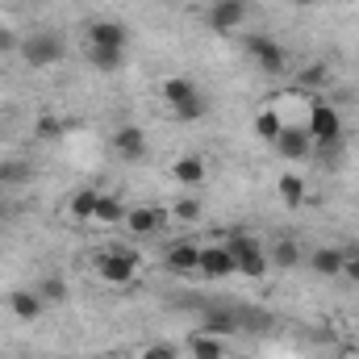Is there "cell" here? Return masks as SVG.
I'll return each instance as SVG.
<instances>
[{"mask_svg":"<svg viewBox=\"0 0 359 359\" xmlns=\"http://www.w3.org/2000/svg\"><path fill=\"white\" fill-rule=\"evenodd\" d=\"M159 92H163V104L172 109V117H176V121H201V117H205V109H209V104H205V96H201V88H196L188 76H168Z\"/></svg>","mask_w":359,"mask_h":359,"instance_id":"1","label":"cell"},{"mask_svg":"<svg viewBox=\"0 0 359 359\" xmlns=\"http://www.w3.org/2000/svg\"><path fill=\"white\" fill-rule=\"evenodd\" d=\"M226 247H230L234 264H238V271H243L247 280H264V276H268L271 259H268V247H264L259 238H251V234H230Z\"/></svg>","mask_w":359,"mask_h":359,"instance_id":"2","label":"cell"},{"mask_svg":"<svg viewBox=\"0 0 359 359\" xmlns=\"http://www.w3.org/2000/svg\"><path fill=\"white\" fill-rule=\"evenodd\" d=\"M96 276H100L104 284H113V288H130L134 276H138V259H134L126 247H104V251L96 255Z\"/></svg>","mask_w":359,"mask_h":359,"instance_id":"3","label":"cell"},{"mask_svg":"<svg viewBox=\"0 0 359 359\" xmlns=\"http://www.w3.org/2000/svg\"><path fill=\"white\" fill-rule=\"evenodd\" d=\"M29 67H55L63 55H67V42L59 38V34H50V29H38V34H29V38H21V50H17Z\"/></svg>","mask_w":359,"mask_h":359,"instance_id":"4","label":"cell"},{"mask_svg":"<svg viewBox=\"0 0 359 359\" xmlns=\"http://www.w3.org/2000/svg\"><path fill=\"white\" fill-rule=\"evenodd\" d=\"M305 130H309L313 147H339V138H343V117H339L334 104L313 100V104H309V117H305Z\"/></svg>","mask_w":359,"mask_h":359,"instance_id":"5","label":"cell"},{"mask_svg":"<svg viewBox=\"0 0 359 359\" xmlns=\"http://www.w3.org/2000/svg\"><path fill=\"white\" fill-rule=\"evenodd\" d=\"M243 50L259 63L264 76H284V67H288L284 46H280L276 38H268V34H247V38H243Z\"/></svg>","mask_w":359,"mask_h":359,"instance_id":"6","label":"cell"},{"mask_svg":"<svg viewBox=\"0 0 359 359\" xmlns=\"http://www.w3.org/2000/svg\"><path fill=\"white\" fill-rule=\"evenodd\" d=\"M126 46H130V29L121 21L100 17V21L88 25V50H117V55H126Z\"/></svg>","mask_w":359,"mask_h":359,"instance_id":"7","label":"cell"},{"mask_svg":"<svg viewBox=\"0 0 359 359\" xmlns=\"http://www.w3.org/2000/svg\"><path fill=\"white\" fill-rule=\"evenodd\" d=\"M109 147H113L117 159L138 163V159H147V130L142 126H117L113 138H109Z\"/></svg>","mask_w":359,"mask_h":359,"instance_id":"8","label":"cell"},{"mask_svg":"<svg viewBox=\"0 0 359 359\" xmlns=\"http://www.w3.org/2000/svg\"><path fill=\"white\" fill-rule=\"evenodd\" d=\"M247 21V0H209V13H205V25L217 29V34H230Z\"/></svg>","mask_w":359,"mask_h":359,"instance_id":"9","label":"cell"},{"mask_svg":"<svg viewBox=\"0 0 359 359\" xmlns=\"http://www.w3.org/2000/svg\"><path fill=\"white\" fill-rule=\"evenodd\" d=\"M276 155L280 159H305L309 151H313V138H309V130L305 126H292V121H284V130L276 134Z\"/></svg>","mask_w":359,"mask_h":359,"instance_id":"10","label":"cell"},{"mask_svg":"<svg viewBox=\"0 0 359 359\" xmlns=\"http://www.w3.org/2000/svg\"><path fill=\"white\" fill-rule=\"evenodd\" d=\"M163 264H168V271H176V276H192V271L201 268V243H192V238H176V243H168Z\"/></svg>","mask_w":359,"mask_h":359,"instance_id":"11","label":"cell"},{"mask_svg":"<svg viewBox=\"0 0 359 359\" xmlns=\"http://www.w3.org/2000/svg\"><path fill=\"white\" fill-rule=\"evenodd\" d=\"M201 276H209V280H226V276H234L238 264H234V255H230V247L226 243H209V247H201Z\"/></svg>","mask_w":359,"mask_h":359,"instance_id":"12","label":"cell"},{"mask_svg":"<svg viewBox=\"0 0 359 359\" xmlns=\"http://www.w3.org/2000/svg\"><path fill=\"white\" fill-rule=\"evenodd\" d=\"M163 217H168V209H163V205H138V209H130V213H126V226H130V234L147 238V234H155V230L163 226Z\"/></svg>","mask_w":359,"mask_h":359,"instance_id":"13","label":"cell"},{"mask_svg":"<svg viewBox=\"0 0 359 359\" xmlns=\"http://www.w3.org/2000/svg\"><path fill=\"white\" fill-rule=\"evenodd\" d=\"M8 309L17 322H38L46 313V301L38 297V288H17V292H8Z\"/></svg>","mask_w":359,"mask_h":359,"instance_id":"14","label":"cell"},{"mask_svg":"<svg viewBox=\"0 0 359 359\" xmlns=\"http://www.w3.org/2000/svg\"><path fill=\"white\" fill-rule=\"evenodd\" d=\"M343 259H347V247H313L309 251V268L322 280H339L343 276Z\"/></svg>","mask_w":359,"mask_h":359,"instance_id":"15","label":"cell"},{"mask_svg":"<svg viewBox=\"0 0 359 359\" xmlns=\"http://www.w3.org/2000/svg\"><path fill=\"white\" fill-rule=\"evenodd\" d=\"M172 176H176L184 188H201L205 176H209V168H205V159H196V155H180L176 163H172Z\"/></svg>","mask_w":359,"mask_h":359,"instance_id":"16","label":"cell"},{"mask_svg":"<svg viewBox=\"0 0 359 359\" xmlns=\"http://www.w3.org/2000/svg\"><path fill=\"white\" fill-rule=\"evenodd\" d=\"M96 201H100L96 188H80V192H72V201H67V217H72V222H92V217H96Z\"/></svg>","mask_w":359,"mask_h":359,"instance_id":"17","label":"cell"},{"mask_svg":"<svg viewBox=\"0 0 359 359\" xmlns=\"http://www.w3.org/2000/svg\"><path fill=\"white\" fill-rule=\"evenodd\" d=\"M188 355H192V359H226V343H222L217 334L196 330V334L188 339Z\"/></svg>","mask_w":359,"mask_h":359,"instance_id":"18","label":"cell"},{"mask_svg":"<svg viewBox=\"0 0 359 359\" xmlns=\"http://www.w3.org/2000/svg\"><path fill=\"white\" fill-rule=\"evenodd\" d=\"M126 213H130V209H126L117 196H104V192H100V201H96V217H92V222H96V226H117V222H126Z\"/></svg>","mask_w":359,"mask_h":359,"instance_id":"19","label":"cell"},{"mask_svg":"<svg viewBox=\"0 0 359 359\" xmlns=\"http://www.w3.org/2000/svg\"><path fill=\"white\" fill-rule=\"evenodd\" d=\"M201 330H205V334L226 339V334H234V330H238V318H234V313H226V309H209V313H205V322H201Z\"/></svg>","mask_w":359,"mask_h":359,"instance_id":"20","label":"cell"},{"mask_svg":"<svg viewBox=\"0 0 359 359\" xmlns=\"http://www.w3.org/2000/svg\"><path fill=\"white\" fill-rule=\"evenodd\" d=\"M29 163L25 159H0V184L4 188H21V184H29Z\"/></svg>","mask_w":359,"mask_h":359,"instance_id":"21","label":"cell"},{"mask_svg":"<svg viewBox=\"0 0 359 359\" xmlns=\"http://www.w3.org/2000/svg\"><path fill=\"white\" fill-rule=\"evenodd\" d=\"M330 84V67L326 63H305L301 72H297V88L313 92V88H326Z\"/></svg>","mask_w":359,"mask_h":359,"instance_id":"22","label":"cell"},{"mask_svg":"<svg viewBox=\"0 0 359 359\" xmlns=\"http://www.w3.org/2000/svg\"><path fill=\"white\" fill-rule=\"evenodd\" d=\"M284 130V117H280V109H259L255 113V138H264V142H276V134Z\"/></svg>","mask_w":359,"mask_h":359,"instance_id":"23","label":"cell"},{"mask_svg":"<svg viewBox=\"0 0 359 359\" xmlns=\"http://www.w3.org/2000/svg\"><path fill=\"white\" fill-rule=\"evenodd\" d=\"M271 268H297V264H301V247H297V243H292V238H280V243H276V247H271Z\"/></svg>","mask_w":359,"mask_h":359,"instance_id":"24","label":"cell"},{"mask_svg":"<svg viewBox=\"0 0 359 359\" xmlns=\"http://www.w3.org/2000/svg\"><path fill=\"white\" fill-rule=\"evenodd\" d=\"M280 201H284V205H301V201H305V176L284 172V176H280Z\"/></svg>","mask_w":359,"mask_h":359,"instance_id":"25","label":"cell"},{"mask_svg":"<svg viewBox=\"0 0 359 359\" xmlns=\"http://www.w3.org/2000/svg\"><path fill=\"white\" fill-rule=\"evenodd\" d=\"M38 297H42L46 305H59V301L67 297V280H63V276H42V280H38Z\"/></svg>","mask_w":359,"mask_h":359,"instance_id":"26","label":"cell"},{"mask_svg":"<svg viewBox=\"0 0 359 359\" xmlns=\"http://www.w3.org/2000/svg\"><path fill=\"white\" fill-rule=\"evenodd\" d=\"M168 217H176V222H201V201L196 196H180L176 205L168 209Z\"/></svg>","mask_w":359,"mask_h":359,"instance_id":"27","label":"cell"},{"mask_svg":"<svg viewBox=\"0 0 359 359\" xmlns=\"http://www.w3.org/2000/svg\"><path fill=\"white\" fill-rule=\"evenodd\" d=\"M34 134H38V138H59V134H63V121H59L55 113H42V117L34 121Z\"/></svg>","mask_w":359,"mask_h":359,"instance_id":"28","label":"cell"},{"mask_svg":"<svg viewBox=\"0 0 359 359\" xmlns=\"http://www.w3.org/2000/svg\"><path fill=\"white\" fill-rule=\"evenodd\" d=\"M88 59H92V67H100V72H117L126 55H117V50H88Z\"/></svg>","mask_w":359,"mask_h":359,"instance_id":"29","label":"cell"},{"mask_svg":"<svg viewBox=\"0 0 359 359\" xmlns=\"http://www.w3.org/2000/svg\"><path fill=\"white\" fill-rule=\"evenodd\" d=\"M138 359H180V347L176 343H151L138 351Z\"/></svg>","mask_w":359,"mask_h":359,"instance_id":"30","label":"cell"},{"mask_svg":"<svg viewBox=\"0 0 359 359\" xmlns=\"http://www.w3.org/2000/svg\"><path fill=\"white\" fill-rule=\"evenodd\" d=\"M13 50H21V34L13 25H0V55H13Z\"/></svg>","mask_w":359,"mask_h":359,"instance_id":"31","label":"cell"},{"mask_svg":"<svg viewBox=\"0 0 359 359\" xmlns=\"http://www.w3.org/2000/svg\"><path fill=\"white\" fill-rule=\"evenodd\" d=\"M343 280L359 288V251H347V259H343Z\"/></svg>","mask_w":359,"mask_h":359,"instance_id":"32","label":"cell"},{"mask_svg":"<svg viewBox=\"0 0 359 359\" xmlns=\"http://www.w3.org/2000/svg\"><path fill=\"white\" fill-rule=\"evenodd\" d=\"M4 217H8V205H4V201H0V222H4Z\"/></svg>","mask_w":359,"mask_h":359,"instance_id":"33","label":"cell"},{"mask_svg":"<svg viewBox=\"0 0 359 359\" xmlns=\"http://www.w3.org/2000/svg\"><path fill=\"white\" fill-rule=\"evenodd\" d=\"M292 4H318V0H292Z\"/></svg>","mask_w":359,"mask_h":359,"instance_id":"34","label":"cell"}]
</instances>
